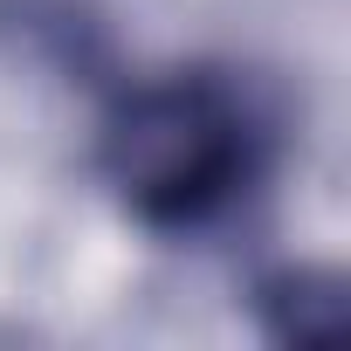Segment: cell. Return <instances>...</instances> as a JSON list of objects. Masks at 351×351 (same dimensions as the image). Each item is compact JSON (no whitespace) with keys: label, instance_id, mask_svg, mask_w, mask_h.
<instances>
[{"label":"cell","instance_id":"1","mask_svg":"<svg viewBox=\"0 0 351 351\" xmlns=\"http://www.w3.org/2000/svg\"><path fill=\"white\" fill-rule=\"evenodd\" d=\"M110 172L138 214L165 228H200L255 172L248 104L221 83H158L124 104L110 124Z\"/></svg>","mask_w":351,"mask_h":351}]
</instances>
